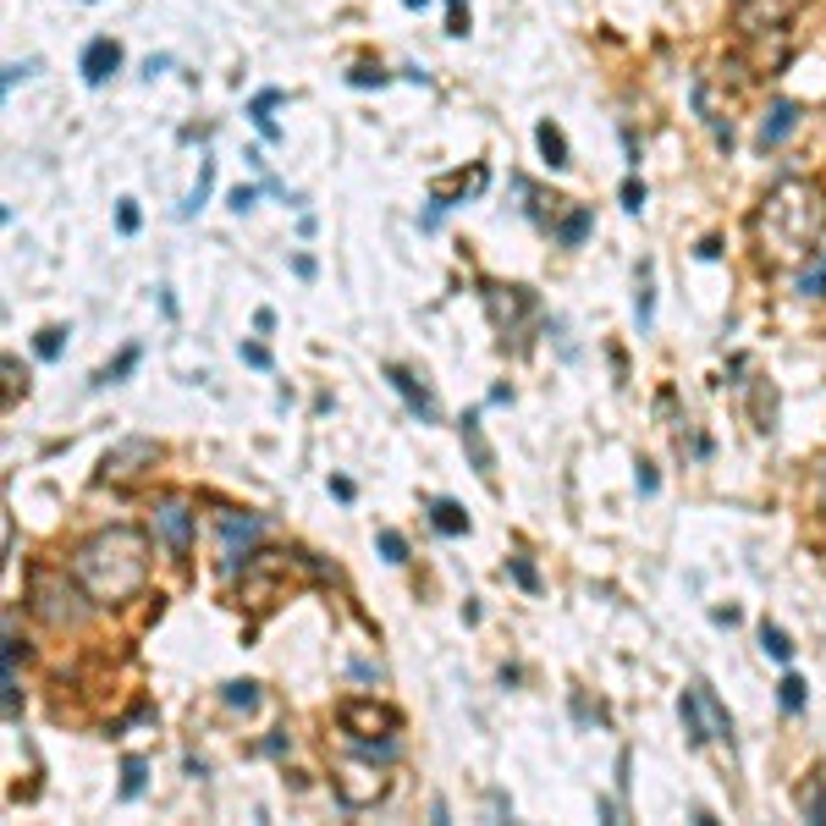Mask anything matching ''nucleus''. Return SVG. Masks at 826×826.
Masks as SVG:
<instances>
[{"label":"nucleus","instance_id":"nucleus-7","mask_svg":"<svg viewBox=\"0 0 826 826\" xmlns=\"http://www.w3.org/2000/svg\"><path fill=\"white\" fill-rule=\"evenodd\" d=\"M154 529H160V540L172 546L177 556H188V546H193V513H188L183 502H160V513H154Z\"/></svg>","mask_w":826,"mask_h":826},{"label":"nucleus","instance_id":"nucleus-6","mask_svg":"<svg viewBox=\"0 0 826 826\" xmlns=\"http://www.w3.org/2000/svg\"><path fill=\"white\" fill-rule=\"evenodd\" d=\"M337 722H342V733H353V738H364V743H370L375 727H380V733H397V711H391V705H375V700H348V705L337 711Z\"/></svg>","mask_w":826,"mask_h":826},{"label":"nucleus","instance_id":"nucleus-16","mask_svg":"<svg viewBox=\"0 0 826 826\" xmlns=\"http://www.w3.org/2000/svg\"><path fill=\"white\" fill-rule=\"evenodd\" d=\"M430 524H436L441 535H468V513H463L458 502H447V496H441V502H430Z\"/></svg>","mask_w":826,"mask_h":826},{"label":"nucleus","instance_id":"nucleus-4","mask_svg":"<svg viewBox=\"0 0 826 826\" xmlns=\"http://www.w3.org/2000/svg\"><path fill=\"white\" fill-rule=\"evenodd\" d=\"M154 458H160V447L149 436H127L100 458V479H138L143 468H154Z\"/></svg>","mask_w":826,"mask_h":826},{"label":"nucleus","instance_id":"nucleus-1","mask_svg":"<svg viewBox=\"0 0 826 826\" xmlns=\"http://www.w3.org/2000/svg\"><path fill=\"white\" fill-rule=\"evenodd\" d=\"M72 578L89 590L95 606L133 601L143 590V578H149V535L127 529V524H111V529L89 535L72 551Z\"/></svg>","mask_w":826,"mask_h":826},{"label":"nucleus","instance_id":"nucleus-8","mask_svg":"<svg viewBox=\"0 0 826 826\" xmlns=\"http://www.w3.org/2000/svg\"><path fill=\"white\" fill-rule=\"evenodd\" d=\"M337 793H342V804H348V810H364V804H375V799L386 793V783H380V772L342 766V772H337Z\"/></svg>","mask_w":826,"mask_h":826},{"label":"nucleus","instance_id":"nucleus-21","mask_svg":"<svg viewBox=\"0 0 826 826\" xmlns=\"http://www.w3.org/2000/svg\"><path fill=\"white\" fill-rule=\"evenodd\" d=\"M761 650H766L772 661H793V644H788V634H783V628H772V623L761 628Z\"/></svg>","mask_w":826,"mask_h":826},{"label":"nucleus","instance_id":"nucleus-38","mask_svg":"<svg viewBox=\"0 0 826 826\" xmlns=\"http://www.w3.org/2000/svg\"><path fill=\"white\" fill-rule=\"evenodd\" d=\"M655 485H661V479H655V468H644V463H639V490H644V496H655Z\"/></svg>","mask_w":826,"mask_h":826},{"label":"nucleus","instance_id":"nucleus-30","mask_svg":"<svg viewBox=\"0 0 826 826\" xmlns=\"http://www.w3.org/2000/svg\"><path fill=\"white\" fill-rule=\"evenodd\" d=\"M348 83H353V89H370V83L380 89V83H386V72H380V66H353V72H348Z\"/></svg>","mask_w":826,"mask_h":826},{"label":"nucleus","instance_id":"nucleus-36","mask_svg":"<svg viewBox=\"0 0 826 826\" xmlns=\"http://www.w3.org/2000/svg\"><path fill=\"white\" fill-rule=\"evenodd\" d=\"M226 204H231L237 215H242V210H254V188H231V199H226Z\"/></svg>","mask_w":826,"mask_h":826},{"label":"nucleus","instance_id":"nucleus-14","mask_svg":"<svg viewBox=\"0 0 826 826\" xmlns=\"http://www.w3.org/2000/svg\"><path fill=\"white\" fill-rule=\"evenodd\" d=\"M535 143H540V154H546V165H551V172H567V138H562V127L556 122H540L535 127Z\"/></svg>","mask_w":826,"mask_h":826},{"label":"nucleus","instance_id":"nucleus-13","mask_svg":"<svg viewBox=\"0 0 826 826\" xmlns=\"http://www.w3.org/2000/svg\"><path fill=\"white\" fill-rule=\"evenodd\" d=\"M458 430H463V447H468V458H474V474L490 479V474H496V458H490V447H485V436H479V413H468Z\"/></svg>","mask_w":826,"mask_h":826},{"label":"nucleus","instance_id":"nucleus-37","mask_svg":"<svg viewBox=\"0 0 826 826\" xmlns=\"http://www.w3.org/2000/svg\"><path fill=\"white\" fill-rule=\"evenodd\" d=\"M330 496H337V502H353V479H330Z\"/></svg>","mask_w":826,"mask_h":826},{"label":"nucleus","instance_id":"nucleus-24","mask_svg":"<svg viewBox=\"0 0 826 826\" xmlns=\"http://www.w3.org/2000/svg\"><path fill=\"white\" fill-rule=\"evenodd\" d=\"M380 556H386L391 567H402V562H408V540H402L397 529H380Z\"/></svg>","mask_w":826,"mask_h":826},{"label":"nucleus","instance_id":"nucleus-22","mask_svg":"<svg viewBox=\"0 0 826 826\" xmlns=\"http://www.w3.org/2000/svg\"><path fill=\"white\" fill-rule=\"evenodd\" d=\"M143 772H149V766H143L138 755L122 761V799H138V793H143Z\"/></svg>","mask_w":826,"mask_h":826},{"label":"nucleus","instance_id":"nucleus-33","mask_svg":"<svg viewBox=\"0 0 826 826\" xmlns=\"http://www.w3.org/2000/svg\"><path fill=\"white\" fill-rule=\"evenodd\" d=\"M447 34H468V7H463V0H452V17H447Z\"/></svg>","mask_w":826,"mask_h":826},{"label":"nucleus","instance_id":"nucleus-12","mask_svg":"<svg viewBox=\"0 0 826 826\" xmlns=\"http://www.w3.org/2000/svg\"><path fill=\"white\" fill-rule=\"evenodd\" d=\"M281 100H287L281 89H260V95H254V105H248V122L260 127V138H265V143H276V138H281V127H276V116H271Z\"/></svg>","mask_w":826,"mask_h":826},{"label":"nucleus","instance_id":"nucleus-29","mask_svg":"<svg viewBox=\"0 0 826 826\" xmlns=\"http://www.w3.org/2000/svg\"><path fill=\"white\" fill-rule=\"evenodd\" d=\"M237 359H242L248 370H271V353H265L260 342H242V348H237Z\"/></svg>","mask_w":826,"mask_h":826},{"label":"nucleus","instance_id":"nucleus-31","mask_svg":"<svg viewBox=\"0 0 826 826\" xmlns=\"http://www.w3.org/2000/svg\"><path fill=\"white\" fill-rule=\"evenodd\" d=\"M623 210H634V215L644 210V183H639V177H628V183H623Z\"/></svg>","mask_w":826,"mask_h":826},{"label":"nucleus","instance_id":"nucleus-3","mask_svg":"<svg viewBox=\"0 0 826 826\" xmlns=\"http://www.w3.org/2000/svg\"><path fill=\"white\" fill-rule=\"evenodd\" d=\"M89 590L77 585V578L66 573H34L28 578V606L45 628H83V617H89L95 601H83Z\"/></svg>","mask_w":826,"mask_h":826},{"label":"nucleus","instance_id":"nucleus-2","mask_svg":"<svg viewBox=\"0 0 826 826\" xmlns=\"http://www.w3.org/2000/svg\"><path fill=\"white\" fill-rule=\"evenodd\" d=\"M826 226V199L804 183V177H783L755 215V237H761V254L772 265H799L804 254H815V237Z\"/></svg>","mask_w":826,"mask_h":826},{"label":"nucleus","instance_id":"nucleus-10","mask_svg":"<svg viewBox=\"0 0 826 826\" xmlns=\"http://www.w3.org/2000/svg\"><path fill=\"white\" fill-rule=\"evenodd\" d=\"M386 380H391V386L402 391V402H408L413 413H420V420H436V397H430V391H425L420 380H413L408 370H397V364H386Z\"/></svg>","mask_w":826,"mask_h":826},{"label":"nucleus","instance_id":"nucleus-5","mask_svg":"<svg viewBox=\"0 0 826 826\" xmlns=\"http://www.w3.org/2000/svg\"><path fill=\"white\" fill-rule=\"evenodd\" d=\"M799 7H804V0H738L733 17H738L743 34H766V28H783Z\"/></svg>","mask_w":826,"mask_h":826},{"label":"nucleus","instance_id":"nucleus-34","mask_svg":"<svg viewBox=\"0 0 826 826\" xmlns=\"http://www.w3.org/2000/svg\"><path fill=\"white\" fill-rule=\"evenodd\" d=\"M513 578H518V585H524V590H535V585H540V578H535V567H529L524 556H513Z\"/></svg>","mask_w":826,"mask_h":826},{"label":"nucleus","instance_id":"nucleus-39","mask_svg":"<svg viewBox=\"0 0 826 826\" xmlns=\"http://www.w3.org/2000/svg\"><path fill=\"white\" fill-rule=\"evenodd\" d=\"M402 7H413V12H420V7H430V0H402Z\"/></svg>","mask_w":826,"mask_h":826},{"label":"nucleus","instance_id":"nucleus-32","mask_svg":"<svg viewBox=\"0 0 826 826\" xmlns=\"http://www.w3.org/2000/svg\"><path fill=\"white\" fill-rule=\"evenodd\" d=\"M116 231H122V237H133V231H138V204H133V199H122V210H116Z\"/></svg>","mask_w":826,"mask_h":826},{"label":"nucleus","instance_id":"nucleus-27","mask_svg":"<svg viewBox=\"0 0 826 826\" xmlns=\"http://www.w3.org/2000/svg\"><path fill=\"white\" fill-rule=\"evenodd\" d=\"M133 364H138V348H127V353H122V359H116V364H105V370H100V375H95V386H111V380H122V375H127V370H133Z\"/></svg>","mask_w":826,"mask_h":826},{"label":"nucleus","instance_id":"nucleus-20","mask_svg":"<svg viewBox=\"0 0 826 826\" xmlns=\"http://www.w3.org/2000/svg\"><path fill=\"white\" fill-rule=\"evenodd\" d=\"M585 237H590V210H573V215L556 226V242H567V248H578Z\"/></svg>","mask_w":826,"mask_h":826},{"label":"nucleus","instance_id":"nucleus-19","mask_svg":"<svg viewBox=\"0 0 826 826\" xmlns=\"http://www.w3.org/2000/svg\"><path fill=\"white\" fill-rule=\"evenodd\" d=\"M210 188H215V160H204V165H199V188L188 193V204H183L177 215H183V221H188V215H199V210H204V199H210Z\"/></svg>","mask_w":826,"mask_h":826},{"label":"nucleus","instance_id":"nucleus-25","mask_svg":"<svg viewBox=\"0 0 826 826\" xmlns=\"http://www.w3.org/2000/svg\"><path fill=\"white\" fill-rule=\"evenodd\" d=\"M777 694H783V711H804V678H799V673H788V678L777 684Z\"/></svg>","mask_w":826,"mask_h":826},{"label":"nucleus","instance_id":"nucleus-15","mask_svg":"<svg viewBox=\"0 0 826 826\" xmlns=\"http://www.w3.org/2000/svg\"><path fill=\"white\" fill-rule=\"evenodd\" d=\"M694 700H700V716H705V733H711V738H727V743H733V722H727V711L716 705V694H711L705 684H694Z\"/></svg>","mask_w":826,"mask_h":826},{"label":"nucleus","instance_id":"nucleus-18","mask_svg":"<svg viewBox=\"0 0 826 826\" xmlns=\"http://www.w3.org/2000/svg\"><path fill=\"white\" fill-rule=\"evenodd\" d=\"M634 320H639V337L650 330V320H655V292H650V265L639 271V292H634Z\"/></svg>","mask_w":826,"mask_h":826},{"label":"nucleus","instance_id":"nucleus-35","mask_svg":"<svg viewBox=\"0 0 826 826\" xmlns=\"http://www.w3.org/2000/svg\"><path fill=\"white\" fill-rule=\"evenodd\" d=\"M28 72H34V61H28V66H7V77H0V89H7V95H12V89H17V83H23Z\"/></svg>","mask_w":826,"mask_h":826},{"label":"nucleus","instance_id":"nucleus-23","mask_svg":"<svg viewBox=\"0 0 826 826\" xmlns=\"http://www.w3.org/2000/svg\"><path fill=\"white\" fill-rule=\"evenodd\" d=\"M61 348H66V330L61 325H50V330H39V342H34V353L50 364V359H61Z\"/></svg>","mask_w":826,"mask_h":826},{"label":"nucleus","instance_id":"nucleus-11","mask_svg":"<svg viewBox=\"0 0 826 826\" xmlns=\"http://www.w3.org/2000/svg\"><path fill=\"white\" fill-rule=\"evenodd\" d=\"M793 127H799V105H793V100H777V105L766 111V122H761V149H777Z\"/></svg>","mask_w":826,"mask_h":826},{"label":"nucleus","instance_id":"nucleus-17","mask_svg":"<svg viewBox=\"0 0 826 826\" xmlns=\"http://www.w3.org/2000/svg\"><path fill=\"white\" fill-rule=\"evenodd\" d=\"M799 292L804 298H826V248H815V260L799 271Z\"/></svg>","mask_w":826,"mask_h":826},{"label":"nucleus","instance_id":"nucleus-28","mask_svg":"<svg viewBox=\"0 0 826 826\" xmlns=\"http://www.w3.org/2000/svg\"><path fill=\"white\" fill-rule=\"evenodd\" d=\"M799 804H804L810 821H826V788H821V783H810V788L799 793Z\"/></svg>","mask_w":826,"mask_h":826},{"label":"nucleus","instance_id":"nucleus-26","mask_svg":"<svg viewBox=\"0 0 826 826\" xmlns=\"http://www.w3.org/2000/svg\"><path fill=\"white\" fill-rule=\"evenodd\" d=\"M226 705L254 711V705H260V689H254V684H226Z\"/></svg>","mask_w":826,"mask_h":826},{"label":"nucleus","instance_id":"nucleus-9","mask_svg":"<svg viewBox=\"0 0 826 826\" xmlns=\"http://www.w3.org/2000/svg\"><path fill=\"white\" fill-rule=\"evenodd\" d=\"M77 66H83V83H105V77L122 66V45H116V39H89Z\"/></svg>","mask_w":826,"mask_h":826}]
</instances>
